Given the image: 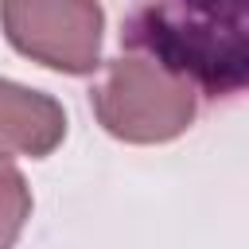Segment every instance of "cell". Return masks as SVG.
Returning <instances> with one entry per match:
<instances>
[{"label": "cell", "instance_id": "obj_3", "mask_svg": "<svg viewBox=\"0 0 249 249\" xmlns=\"http://www.w3.org/2000/svg\"><path fill=\"white\" fill-rule=\"evenodd\" d=\"M4 39L31 62L58 74H93L101 66L105 12L97 0H0Z\"/></svg>", "mask_w": 249, "mask_h": 249}, {"label": "cell", "instance_id": "obj_5", "mask_svg": "<svg viewBox=\"0 0 249 249\" xmlns=\"http://www.w3.org/2000/svg\"><path fill=\"white\" fill-rule=\"evenodd\" d=\"M27 218H31V187L16 167L0 163V249H12L19 241Z\"/></svg>", "mask_w": 249, "mask_h": 249}, {"label": "cell", "instance_id": "obj_1", "mask_svg": "<svg viewBox=\"0 0 249 249\" xmlns=\"http://www.w3.org/2000/svg\"><path fill=\"white\" fill-rule=\"evenodd\" d=\"M121 39L214 101L249 93V0H128Z\"/></svg>", "mask_w": 249, "mask_h": 249}, {"label": "cell", "instance_id": "obj_2", "mask_svg": "<svg viewBox=\"0 0 249 249\" xmlns=\"http://www.w3.org/2000/svg\"><path fill=\"white\" fill-rule=\"evenodd\" d=\"M97 124L124 144H167L195 124L198 89L156 58L121 54L93 86Z\"/></svg>", "mask_w": 249, "mask_h": 249}, {"label": "cell", "instance_id": "obj_4", "mask_svg": "<svg viewBox=\"0 0 249 249\" xmlns=\"http://www.w3.org/2000/svg\"><path fill=\"white\" fill-rule=\"evenodd\" d=\"M62 136L66 113L51 93L0 78V160H43L62 144Z\"/></svg>", "mask_w": 249, "mask_h": 249}]
</instances>
